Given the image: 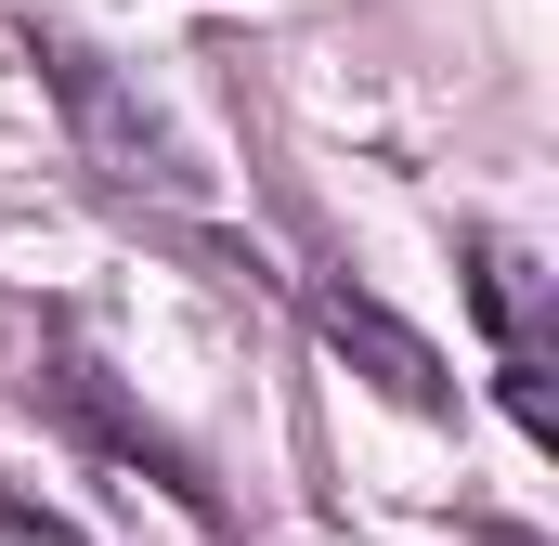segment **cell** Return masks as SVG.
Wrapping results in <instances>:
<instances>
[{"label":"cell","mask_w":559,"mask_h":546,"mask_svg":"<svg viewBox=\"0 0 559 546\" xmlns=\"http://www.w3.org/2000/svg\"><path fill=\"white\" fill-rule=\"evenodd\" d=\"M26 391H39V416H52V429H66L79 455H105V468L156 482V495H169V508H182L195 534H222V482L195 468V442H169V429H156V416H143L131 391H118V378H105V365H92V352L66 339V325L39 339V378H26Z\"/></svg>","instance_id":"6da1fadb"},{"label":"cell","mask_w":559,"mask_h":546,"mask_svg":"<svg viewBox=\"0 0 559 546\" xmlns=\"http://www.w3.org/2000/svg\"><path fill=\"white\" fill-rule=\"evenodd\" d=\"M26 52H39V79H52V105H66V131H79V156H92V169H105L118 195H131V182H143V195H182V182H195V156L169 143V118L143 105V92L118 79V66H105V52H92V39L39 26Z\"/></svg>","instance_id":"7a4b0ae2"},{"label":"cell","mask_w":559,"mask_h":546,"mask_svg":"<svg viewBox=\"0 0 559 546\" xmlns=\"http://www.w3.org/2000/svg\"><path fill=\"white\" fill-rule=\"evenodd\" d=\"M299 299H312V339H325L338 365H365V378H378V391H391L404 416H442V404H455V378H442V352H429V339L404 325V312H391V299H365L352 273H312Z\"/></svg>","instance_id":"3957f363"},{"label":"cell","mask_w":559,"mask_h":546,"mask_svg":"<svg viewBox=\"0 0 559 546\" xmlns=\"http://www.w3.org/2000/svg\"><path fill=\"white\" fill-rule=\"evenodd\" d=\"M468 312H481V339H495V365H547V339H534V312H547V286H534V261H521L508 235H468Z\"/></svg>","instance_id":"277c9868"},{"label":"cell","mask_w":559,"mask_h":546,"mask_svg":"<svg viewBox=\"0 0 559 546\" xmlns=\"http://www.w3.org/2000/svg\"><path fill=\"white\" fill-rule=\"evenodd\" d=\"M0 546H92V534H79V521H52L26 482H0Z\"/></svg>","instance_id":"5b68a950"},{"label":"cell","mask_w":559,"mask_h":546,"mask_svg":"<svg viewBox=\"0 0 559 546\" xmlns=\"http://www.w3.org/2000/svg\"><path fill=\"white\" fill-rule=\"evenodd\" d=\"M468 546H547L534 521H468Z\"/></svg>","instance_id":"8992f818"}]
</instances>
